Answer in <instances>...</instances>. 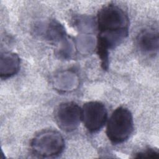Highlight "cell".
Wrapping results in <instances>:
<instances>
[{
	"instance_id": "52a82bcc",
	"label": "cell",
	"mask_w": 159,
	"mask_h": 159,
	"mask_svg": "<svg viewBox=\"0 0 159 159\" xmlns=\"http://www.w3.org/2000/svg\"><path fill=\"white\" fill-rule=\"evenodd\" d=\"M20 58L13 52H4L1 54L0 76L7 79L16 75L20 68Z\"/></svg>"
},
{
	"instance_id": "5b68a950",
	"label": "cell",
	"mask_w": 159,
	"mask_h": 159,
	"mask_svg": "<svg viewBox=\"0 0 159 159\" xmlns=\"http://www.w3.org/2000/svg\"><path fill=\"white\" fill-rule=\"evenodd\" d=\"M55 119L58 127L70 132L76 130L81 121V108L75 102L60 104L55 113Z\"/></svg>"
},
{
	"instance_id": "ba28073f",
	"label": "cell",
	"mask_w": 159,
	"mask_h": 159,
	"mask_svg": "<svg viewBox=\"0 0 159 159\" xmlns=\"http://www.w3.org/2000/svg\"><path fill=\"white\" fill-rule=\"evenodd\" d=\"M159 152L157 149L147 148L144 150L139 152L135 153L134 158H158Z\"/></svg>"
},
{
	"instance_id": "6da1fadb",
	"label": "cell",
	"mask_w": 159,
	"mask_h": 159,
	"mask_svg": "<svg viewBox=\"0 0 159 159\" xmlns=\"http://www.w3.org/2000/svg\"><path fill=\"white\" fill-rule=\"evenodd\" d=\"M97 24V52L108 53L109 50L119 45L129 34V20L127 14L114 4L104 6L98 12Z\"/></svg>"
},
{
	"instance_id": "277c9868",
	"label": "cell",
	"mask_w": 159,
	"mask_h": 159,
	"mask_svg": "<svg viewBox=\"0 0 159 159\" xmlns=\"http://www.w3.org/2000/svg\"><path fill=\"white\" fill-rule=\"evenodd\" d=\"M107 119V111L103 103L97 101L86 102L81 108V121L86 129L95 133L100 130Z\"/></svg>"
},
{
	"instance_id": "3957f363",
	"label": "cell",
	"mask_w": 159,
	"mask_h": 159,
	"mask_svg": "<svg viewBox=\"0 0 159 159\" xmlns=\"http://www.w3.org/2000/svg\"><path fill=\"white\" fill-rule=\"evenodd\" d=\"M65 148V140L60 132L54 130H43L33 137L30 142L32 153L39 158H54Z\"/></svg>"
},
{
	"instance_id": "8992f818",
	"label": "cell",
	"mask_w": 159,
	"mask_h": 159,
	"mask_svg": "<svg viewBox=\"0 0 159 159\" xmlns=\"http://www.w3.org/2000/svg\"><path fill=\"white\" fill-rule=\"evenodd\" d=\"M136 43L138 49L143 54L153 56L158 50V33L153 29L142 30L137 37Z\"/></svg>"
},
{
	"instance_id": "7a4b0ae2",
	"label": "cell",
	"mask_w": 159,
	"mask_h": 159,
	"mask_svg": "<svg viewBox=\"0 0 159 159\" xmlns=\"http://www.w3.org/2000/svg\"><path fill=\"white\" fill-rule=\"evenodd\" d=\"M134 130L133 116L129 109L118 107L111 115L107 124L106 135L114 144L126 141Z\"/></svg>"
}]
</instances>
